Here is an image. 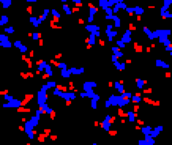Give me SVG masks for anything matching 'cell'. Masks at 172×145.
Here are the masks:
<instances>
[{
	"label": "cell",
	"mask_w": 172,
	"mask_h": 145,
	"mask_svg": "<svg viewBox=\"0 0 172 145\" xmlns=\"http://www.w3.org/2000/svg\"><path fill=\"white\" fill-rule=\"evenodd\" d=\"M156 65L161 66V68H169V65H167L166 62H163V60H156Z\"/></svg>",
	"instance_id": "cell-1"
},
{
	"label": "cell",
	"mask_w": 172,
	"mask_h": 145,
	"mask_svg": "<svg viewBox=\"0 0 172 145\" xmlns=\"http://www.w3.org/2000/svg\"><path fill=\"white\" fill-rule=\"evenodd\" d=\"M170 3H172V0H164V6H163V10H167V8L170 6Z\"/></svg>",
	"instance_id": "cell-2"
},
{
	"label": "cell",
	"mask_w": 172,
	"mask_h": 145,
	"mask_svg": "<svg viewBox=\"0 0 172 145\" xmlns=\"http://www.w3.org/2000/svg\"><path fill=\"white\" fill-rule=\"evenodd\" d=\"M170 57H172V52H170Z\"/></svg>",
	"instance_id": "cell-3"
},
{
	"label": "cell",
	"mask_w": 172,
	"mask_h": 145,
	"mask_svg": "<svg viewBox=\"0 0 172 145\" xmlns=\"http://www.w3.org/2000/svg\"><path fill=\"white\" fill-rule=\"evenodd\" d=\"M93 145H96V143H93Z\"/></svg>",
	"instance_id": "cell-4"
}]
</instances>
